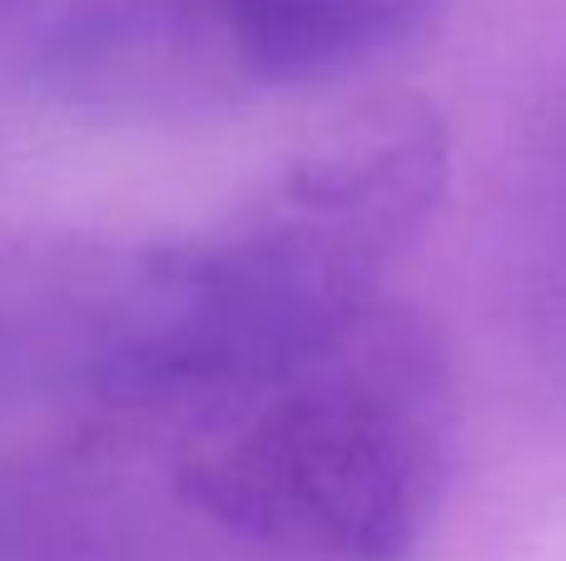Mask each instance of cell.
Masks as SVG:
<instances>
[{"label": "cell", "mask_w": 566, "mask_h": 561, "mask_svg": "<svg viewBox=\"0 0 566 561\" xmlns=\"http://www.w3.org/2000/svg\"><path fill=\"white\" fill-rule=\"evenodd\" d=\"M448 169L428 99H363L224 219L119 244L99 413L185 427L328 343L382 298Z\"/></svg>", "instance_id": "1"}, {"label": "cell", "mask_w": 566, "mask_h": 561, "mask_svg": "<svg viewBox=\"0 0 566 561\" xmlns=\"http://www.w3.org/2000/svg\"><path fill=\"white\" fill-rule=\"evenodd\" d=\"M462 388L438 318L373 298L348 328L179 427V502L283 561H408L458 467Z\"/></svg>", "instance_id": "2"}, {"label": "cell", "mask_w": 566, "mask_h": 561, "mask_svg": "<svg viewBox=\"0 0 566 561\" xmlns=\"http://www.w3.org/2000/svg\"><path fill=\"white\" fill-rule=\"evenodd\" d=\"M442 0H75L40 35V95L95 119H195L338 80L418 40Z\"/></svg>", "instance_id": "3"}, {"label": "cell", "mask_w": 566, "mask_h": 561, "mask_svg": "<svg viewBox=\"0 0 566 561\" xmlns=\"http://www.w3.org/2000/svg\"><path fill=\"white\" fill-rule=\"evenodd\" d=\"M119 244L0 234V447L99 417Z\"/></svg>", "instance_id": "4"}]
</instances>
